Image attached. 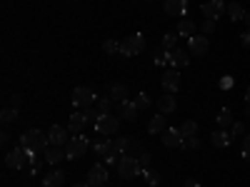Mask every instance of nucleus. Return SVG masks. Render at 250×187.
<instances>
[{"mask_svg":"<svg viewBox=\"0 0 250 187\" xmlns=\"http://www.w3.org/2000/svg\"><path fill=\"white\" fill-rule=\"evenodd\" d=\"M143 175H145V180H148L150 187H158V185H160V175H158L155 170H143Z\"/></svg>","mask_w":250,"mask_h":187,"instance_id":"35","label":"nucleus"},{"mask_svg":"<svg viewBox=\"0 0 250 187\" xmlns=\"http://www.w3.org/2000/svg\"><path fill=\"white\" fill-rule=\"evenodd\" d=\"M245 102H248V105H250V88H248V93H245Z\"/></svg>","mask_w":250,"mask_h":187,"instance_id":"46","label":"nucleus"},{"mask_svg":"<svg viewBox=\"0 0 250 187\" xmlns=\"http://www.w3.org/2000/svg\"><path fill=\"white\" fill-rule=\"evenodd\" d=\"M93 102H95V93L90 88L80 85V88L73 90V105H75V110H85V108L93 105Z\"/></svg>","mask_w":250,"mask_h":187,"instance_id":"8","label":"nucleus"},{"mask_svg":"<svg viewBox=\"0 0 250 187\" xmlns=\"http://www.w3.org/2000/svg\"><path fill=\"white\" fill-rule=\"evenodd\" d=\"M68 132L70 130H65V128H60V125H53V128L48 130V140H50V145H55V148H62V145H68Z\"/></svg>","mask_w":250,"mask_h":187,"instance_id":"13","label":"nucleus"},{"mask_svg":"<svg viewBox=\"0 0 250 187\" xmlns=\"http://www.w3.org/2000/svg\"><path fill=\"white\" fill-rule=\"evenodd\" d=\"M163 10H165V15H185V10H188V0H165L163 3Z\"/></svg>","mask_w":250,"mask_h":187,"instance_id":"16","label":"nucleus"},{"mask_svg":"<svg viewBox=\"0 0 250 187\" xmlns=\"http://www.w3.org/2000/svg\"><path fill=\"white\" fill-rule=\"evenodd\" d=\"M225 10H228V15H230L233 23H238V20H245V10H243V5H240V3H230Z\"/></svg>","mask_w":250,"mask_h":187,"instance_id":"26","label":"nucleus"},{"mask_svg":"<svg viewBox=\"0 0 250 187\" xmlns=\"http://www.w3.org/2000/svg\"><path fill=\"white\" fill-rule=\"evenodd\" d=\"M215 23H218V20H208V18H205V23L200 25V30H203L205 35H210V33L215 30Z\"/></svg>","mask_w":250,"mask_h":187,"instance_id":"40","label":"nucleus"},{"mask_svg":"<svg viewBox=\"0 0 250 187\" xmlns=\"http://www.w3.org/2000/svg\"><path fill=\"white\" fill-rule=\"evenodd\" d=\"M245 23H248V28H250V13H245Z\"/></svg>","mask_w":250,"mask_h":187,"instance_id":"47","label":"nucleus"},{"mask_svg":"<svg viewBox=\"0 0 250 187\" xmlns=\"http://www.w3.org/2000/svg\"><path fill=\"white\" fill-rule=\"evenodd\" d=\"M110 102H113V97H98V100H95V112H98V117H100V115H110Z\"/></svg>","mask_w":250,"mask_h":187,"instance_id":"28","label":"nucleus"},{"mask_svg":"<svg viewBox=\"0 0 250 187\" xmlns=\"http://www.w3.org/2000/svg\"><path fill=\"white\" fill-rule=\"evenodd\" d=\"M88 148H90V142L85 137H83V135H73L68 140V145H65V157L68 160H78V157H83L88 152Z\"/></svg>","mask_w":250,"mask_h":187,"instance_id":"5","label":"nucleus"},{"mask_svg":"<svg viewBox=\"0 0 250 187\" xmlns=\"http://www.w3.org/2000/svg\"><path fill=\"white\" fill-rule=\"evenodd\" d=\"M128 95H130V93H128V88L120 85V82L110 88V97H113L115 102H125V100H128Z\"/></svg>","mask_w":250,"mask_h":187,"instance_id":"27","label":"nucleus"},{"mask_svg":"<svg viewBox=\"0 0 250 187\" xmlns=\"http://www.w3.org/2000/svg\"><path fill=\"white\" fill-rule=\"evenodd\" d=\"M73 187H93V185H88V182H78V185H73Z\"/></svg>","mask_w":250,"mask_h":187,"instance_id":"45","label":"nucleus"},{"mask_svg":"<svg viewBox=\"0 0 250 187\" xmlns=\"http://www.w3.org/2000/svg\"><path fill=\"white\" fill-rule=\"evenodd\" d=\"M240 155H243L245 160H250V135H245V137H243V148H240Z\"/></svg>","mask_w":250,"mask_h":187,"instance_id":"39","label":"nucleus"},{"mask_svg":"<svg viewBox=\"0 0 250 187\" xmlns=\"http://www.w3.org/2000/svg\"><path fill=\"white\" fill-rule=\"evenodd\" d=\"M155 62L158 65H165V62H170V50H165L163 45L155 50Z\"/></svg>","mask_w":250,"mask_h":187,"instance_id":"34","label":"nucleus"},{"mask_svg":"<svg viewBox=\"0 0 250 187\" xmlns=\"http://www.w3.org/2000/svg\"><path fill=\"white\" fill-rule=\"evenodd\" d=\"M62 182H65V172L62 170H53L50 175L43 177V187H60Z\"/></svg>","mask_w":250,"mask_h":187,"instance_id":"21","label":"nucleus"},{"mask_svg":"<svg viewBox=\"0 0 250 187\" xmlns=\"http://www.w3.org/2000/svg\"><path fill=\"white\" fill-rule=\"evenodd\" d=\"M208 50H210V40H208V35H193L188 37V53L190 55H205Z\"/></svg>","mask_w":250,"mask_h":187,"instance_id":"9","label":"nucleus"},{"mask_svg":"<svg viewBox=\"0 0 250 187\" xmlns=\"http://www.w3.org/2000/svg\"><path fill=\"white\" fill-rule=\"evenodd\" d=\"M140 172H143V168H140V160L138 157H133V155H120L118 157V175L123 180H133Z\"/></svg>","mask_w":250,"mask_h":187,"instance_id":"3","label":"nucleus"},{"mask_svg":"<svg viewBox=\"0 0 250 187\" xmlns=\"http://www.w3.org/2000/svg\"><path fill=\"white\" fill-rule=\"evenodd\" d=\"M120 130V120L113 117V115H100L95 120V132L103 135V137H110V135H118Z\"/></svg>","mask_w":250,"mask_h":187,"instance_id":"6","label":"nucleus"},{"mask_svg":"<svg viewBox=\"0 0 250 187\" xmlns=\"http://www.w3.org/2000/svg\"><path fill=\"white\" fill-rule=\"evenodd\" d=\"M60 160H65V150H60V148H55V145H50V148L45 150V162L48 165H58Z\"/></svg>","mask_w":250,"mask_h":187,"instance_id":"24","label":"nucleus"},{"mask_svg":"<svg viewBox=\"0 0 250 187\" xmlns=\"http://www.w3.org/2000/svg\"><path fill=\"white\" fill-rule=\"evenodd\" d=\"M178 88H180V75H178V70H168V73L163 75V90L175 95Z\"/></svg>","mask_w":250,"mask_h":187,"instance_id":"15","label":"nucleus"},{"mask_svg":"<svg viewBox=\"0 0 250 187\" xmlns=\"http://www.w3.org/2000/svg\"><path fill=\"white\" fill-rule=\"evenodd\" d=\"M195 30H198V25L193 23V20H188V18H183L180 23H178V35L180 37H193Z\"/></svg>","mask_w":250,"mask_h":187,"instance_id":"22","label":"nucleus"},{"mask_svg":"<svg viewBox=\"0 0 250 187\" xmlns=\"http://www.w3.org/2000/svg\"><path fill=\"white\" fill-rule=\"evenodd\" d=\"M133 102H135L138 110H148V108H150V95H148V93H138Z\"/></svg>","mask_w":250,"mask_h":187,"instance_id":"31","label":"nucleus"},{"mask_svg":"<svg viewBox=\"0 0 250 187\" xmlns=\"http://www.w3.org/2000/svg\"><path fill=\"white\" fill-rule=\"evenodd\" d=\"M0 120H3L5 125L13 122V120H18V110H15V108H5L3 112H0Z\"/></svg>","mask_w":250,"mask_h":187,"instance_id":"37","label":"nucleus"},{"mask_svg":"<svg viewBox=\"0 0 250 187\" xmlns=\"http://www.w3.org/2000/svg\"><path fill=\"white\" fill-rule=\"evenodd\" d=\"M33 162H35V155L30 150H25L23 145H18V148H13L5 155V168H10V170H23L25 165H33Z\"/></svg>","mask_w":250,"mask_h":187,"instance_id":"2","label":"nucleus"},{"mask_svg":"<svg viewBox=\"0 0 250 187\" xmlns=\"http://www.w3.org/2000/svg\"><path fill=\"white\" fill-rule=\"evenodd\" d=\"M20 145H23L25 150H30L33 155H45L50 140H48V132L35 128V130H25L23 135H20Z\"/></svg>","mask_w":250,"mask_h":187,"instance_id":"1","label":"nucleus"},{"mask_svg":"<svg viewBox=\"0 0 250 187\" xmlns=\"http://www.w3.org/2000/svg\"><path fill=\"white\" fill-rule=\"evenodd\" d=\"M85 182L93 185V187H103V185H105V182H108V170H105V165H93Z\"/></svg>","mask_w":250,"mask_h":187,"instance_id":"12","label":"nucleus"},{"mask_svg":"<svg viewBox=\"0 0 250 187\" xmlns=\"http://www.w3.org/2000/svg\"><path fill=\"white\" fill-rule=\"evenodd\" d=\"M160 140H163V145H165V148H180L185 137L180 135V130H175V128H168L165 132H160Z\"/></svg>","mask_w":250,"mask_h":187,"instance_id":"14","label":"nucleus"},{"mask_svg":"<svg viewBox=\"0 0 250 187\" xmlns=\"http://www.w3.org/2000/svg\"><path fill=\"white\" fill-rule=\"evenodd\" d=\"M113 142H115V150L120 155H128V150H133V140L130 137H115Z\"/></svg>","mask_w":250,"mask_h":187,"instance_id":"29","label":"nucleus"},{"mask_svg":"<svg viewBox=\"0 0 250 187\" xmlns=\"http://www.w3.org/2000/svg\"><path fill=\"white\" fill-rule=\"evenodd\" d=\"M245 115H250V105H248V108H245Z\"/></svg>","mask_w":250,"mask_h":187,"instance_id":"48","label":"nucleus"},{"mask_svg":"<svg viewBox=\"0 0 250 187\" xmlns=\"http://www.w3.org/2000/svg\"><path fill=\"white\" fill-rule=\"evenodd\" d=\"M118 115H120V120H125V122H135V117H138V108H135V102H133V100L120 102Z\"/></svg>","mask_w":250,"mask_h":187,"instance_id":"17","label":"nucleus"},{"mask_svg":"<svg viewBox=\"0 0 250 187\" xmlns=\"http://www.w3.org/2000/svg\"><path fill=\"white\" fill-rule=\"evenodd\" d=\"M230 140H233V135L228 132V130H223V128H220V130H215V132L210 135V142L215 145V148H220V150H223V148H228V145H230Z\"/></svg>","mask_w":250,"mask_h":187,"instance_id":"20","label":"nucleus"},{"mask_svg":"<svg viewBox=\"0 0 250 187\" xmlns=\"http://www.w3.org/2000/svg\"><path fill=\"white\" fill-rule=\"evenodd\" d=\"M175 95L173 93H168V95H163V97H158V112L160 115H170V112H175Z\"/></svg>","mask_w":250,"mask_h":187,"instance_id":"18","label":"nucleus"},{"mask_svg":"<svg viewBox=\"0 0 250 187\" xmlns=\"http://www.w3.org/2000/svg\"><path fill=\"white\" fill-rule=\"evenodd\" d=\"M188 62H190V55H188L185 50H173V53H170V68H173V70L188 68Z\"/></svg>","mask_w":250,"mask_h":187,"instance_id":"19","label":"nucleus"},{"mask_svg":"<svg viewBox=\"0 0 250 187\" xmlns=\"http://www.w3.org/2000/svg\"><path fill=\"white\" fill-rule=\"evenodd\" d=\"M145 50V35L143 33H135V35H128L120 43V55L123 57H133V55H138V53H143Z\"/></svg>","mask_w":250,"mask_h":187,"instance_id":"4","label":"nucleus"},{"mask_svg":"<svg viewBox=\"0 0 250 187\" xmlns=\"http://www.w3.org/2000/svg\"><path fill=\"white\" fill-rule=\"evenodd\" d=\"M233 122H235L233 120V112L228 110V108H223L220 115H218V125H220V128H228V125H233Z\"/></svg>","mask_w":250,"mask_h":187,"instance_id":"32","label":"nucleus"},{"mask_svg":"<svg viewBox=\"0 0 250 187\" xmlns=\"http://www.w3.org/2000/svg\"><path fill=\"white\" fill-rule=\"evenodd\" d=\"M183 187H200V182H198V180H188Z\"/></svg>","mask_w":250,"mask_h":187,"instance_id":"44","label":"nucleus"},{"mask_svg":"<svg viewBox=\"0 0 250 187\" xmlns=\"http://www.w3.org/2000/svg\"><path fill=\"white\" fill-rule=\"evenodd\" d=\"M88 122H90V117H88L85 110H83V112L75 110V112L70 115V120H68V130H70L73 135H80L83 130H85V125H88Z\"/></svg>","mask_w":250,"mask_h":187,"instance_id":"10","label":"nucleus"},{"mask_svg":"<svg viewBox=\"0 0 250 187\" xmlns=\"http://www.w3.org/2000/svg\"><path fill=\"white\" fill-rule=\"evenodd\" d=\"M40 168H43V162H40V160H35V162L30 165V175H38V172H40Z\"/></svg>","mask_w":250,"mask_h":187,"instance_id":"43","label":"nucleus"},{"mask_svg":"<svg viewBox=\"0 0 250 187\" xmlns=\"http://www.w3.org/2000/svg\"><path fill=\"white\" fill-rule=\"evenodd\" d=\"M93 150H95V155L103 157V162H105V165L115 162V157L120 155V152L115 150V142H113L110 137H103L100 142H95V145H93Z\"/></svg>","mask_w":250,"mask_h":187,"instance_id":"7","label":"nucleus"},{"mask_svg":"<svg viewBox=\"0 0 250 187\" xmlns=\"http://www.w3.org/2000/svg\"><path fill=\"white\" fill-rule=\"evenodd\" d=\"M230 135H233V137L245 135V125H243V122H233V125H230Z\"/></svg>","mask_w":250,"mask_h":187,"instance_id":"41","label":"nucleus"},{"mask_svg":"<svg viewBox=\"0 0 250 187\" xmlns=\"http://www.w3.org/2000/svg\"><path fill=\"white\" fill-rule=\"evenodd\" d=\"M103 50H105L108 55H115V53H120V43L118 40H105V43H103Z\"/></svg>","mask_w":250,"mask_h":187,"instance_id":"36","label":"nucleus"},{"mask_svg":"<svg viewBox=\"0 0 250 187\" xmlns=\"http://www.w3.org/2000/svg\"><path fill=\"white\" fill-rule=\"evenodd\" d=\"M178 130H180L183 137H195V135H198V122H195V120H185Z\"/></svg>","mask_w":250,"mask_h":187,"instance_id":"25","label":"nucleus"},{"mask_svg":"<svg viewBox=\"0 0 250 187\" xmlns=\"http://www.w3.org/2000/svg\"><path fill=\"white\" fill-rule=\"evenodd\" d=\"M240 43H243L245 48H250V28H248V30H245L243 35H240Z\"/></svg>","mask_w":250,"mask_h":187,"instance_id":"42","label":"nucleus"},{"mask_svg":"<svg viewBox=\"0 0 250 187\" xmlns=\"http://www.w3.org/2000/svg\"><path fill=\"white\" fill-rule=\"evenodd\" d=\"M168 130V125H165V115H155L150 122H148V132L150 135H160V132H165Z\"/></svg>","mask_w":250,"mask_h":187,"instance_id":"23","label":"nucleus"},{"mask_svg":"<svg viewBox=\"0 0 250 187\" xmlns=\"http://www.w3.org/2000/svg\"><path fill=\"white\" fill-rule=\"evenodd\" d=\"M200 148V137L195 135V137H185L183 140V145H180V150H198Z\"/></svg>","mask_w":250,"mask_h":187,"instance_id":"33","label":"nucleus"},{"mask_svg":"<svg viewBox=\"0 0 250 187\" xmlns=\"http://www.w3.org/2000/svg\"><path fill=\"white\" fill-rule=\"evenodd\" d=\"M178 37H180L178 33H165V35H163V48H165V50H170V53H173V50H178V48H175Z\"/></svg>","mask_w":250,"mask_h":187,"instance_id":"30","label":"nucleus"},{"mask_svg":"<svg viewBox=\"0 0 250 187\" xmlns=\"http://www.w3.org/2000/svg\"><path fill=\"white\" fill-rule=\"evenodd\" d=\"M225 8H228V5L223 3V0H208V3H203L200 10H203V15H205L208 20H218V18L225 13Z\"/></svg>","mask_w":250,"mask_h":187,"instance_id":"11","label":"nucleus"},{"mask_svg":"<svg viewBox=\"0 0 250 187\" xmlns=\"http://www.w3.org/2000/svg\"><path fill=\"white\" fill-rule=\"evenodd\" d=\"M138 160H140V168H143V170H150V162H153V155H150V152H140Z\"/></svg>","mask_w":250,"mask_h":187,"instance_id":"38","label":"nucleus"}]
</instances>
